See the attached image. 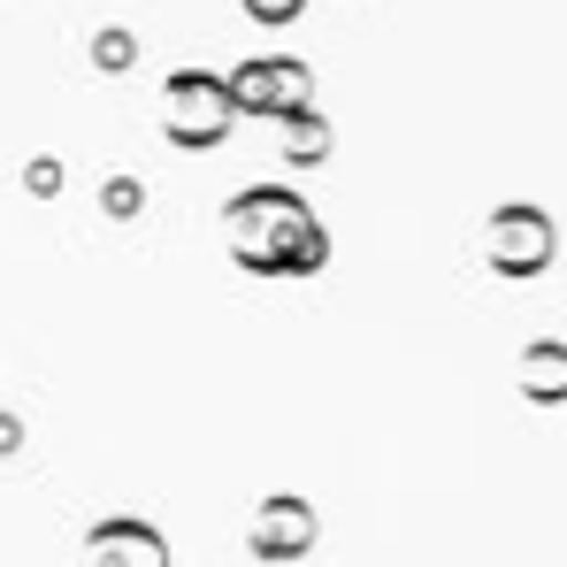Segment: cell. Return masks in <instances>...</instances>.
<instances>
[{
	"mask_svg": "<svg viewBox=\"0 0 567 567\" xmlns=\"http://www.w3.org/2000/svg\"><path fill=\"white\" fill-rule=\"evenodd\" d=\"M230 107H238V115H299V107H307V70H299V62H277V54H269V62H246V70H238V78H230Z\"/></svg>",
	"mask_w": 567,
	"mask_h": 567,
	"instance_id": "obj_6",
	"label": "cell"
},
{
	"mask_svg": "<svg viewBox=\"0 0 567 567\" xmlns=\"http://www.w3.org/2000/svg\"><path fill=\"white\" fill-rule=\"evenodd\" d=\"M230 85L223 78H207V70H185V78H169V146H185V154H207V146H223L230 138Z\"/></svg>",
	"mask_w": 567,
	"mask_h": 567,
	"instance_id": "obj_4",
	"label": "cell"
},
{
	"mask_svg": "<svg viewBox=\"0 0 567 567\" xmlns=\"http://www.w3.org/2000/svg\"><path fill=\"white\" fill-rule=\"evenodd\" d=\"M78 567H169V537L154 522H138V514H107V522L85 529Z\"/></svg>",
	"mask_w": 567,
	"mask_h": 567,
	"instance_id": "obj_5",
	"label": "cell"
},
{
	"mask_svg": "<svg viewBox=\"0 0 567 567\" xmlns=\"http://www.w3.org/2000/svg\"><path fill=\"white\" fill-rule=\"evenodd\" d=\"M131 54H138V47H131V31H100V47H93L100 70H131Z\"/></svg>",
	"mask_w": 567,
	"mask_h": 567,
	"instance_id": "obj_11",
	"label": "cell"
},
{
	"mask_svg": "<svg viewBox=\"0 0 567 567\" xmlns=\"http://www.w3.org/2000/svg\"><path fill=\"white\" fill-rule=\"evenodd\" d=\"M322 545V514H315V498H299V491H269L261 506H254V522H246V553L254 560H307Z\"/></svg>",
	"mask_w": 567,
	"mask_h": 567,
	"instance_id": "obj_3",
	"label": "cell"
},
{
	"mask_svg": "<svg viewBox=\"0 0 567 567\" xmlns=\"http://www.w3.org/2000/svg\"><path fill=\"white\" fill-rule=\"evenodd\" d=\"M284 162H291V169H322V162H330V123H322L315 107L284 115Z\"/></svg>",
	"mask_w": 567,
	"mask_h": 567,
	"instance_id": "obj_8",
	"label": "cell"
},
{
	"mask_svg": "<svg viewBox=\"0 0 567 567\" xmlns=\"http://www.w3.org/2000/svg\"><path fill=\"white\" fill-rule=\"evenodd\" d=\"M223 230H230V261L246 277H322V261H330L322 215L307 207V192H291V185L238 192L223 207Z\"/></svg>",
	"mask_w": 567,
	"mask_h": 567,
	"instance_id": "obj_1",
	"label": "cell"
},
{
	"mask_svg": "<svg viewBox=\"0 0 567 567\" xmlns=\"http://www.w3.org/2000/svg\"><path fill=\"white\" fill-rule=\"evenodd\" d=\"M23 192H31V199H54V192H62V162H54V154H39V162L23 169Z\"/></svg>",
	"mask_w": 567,
	"mask_h": 567,
	"instance_id": "obj_10",
	"label": "cell"
},
{
	"mask_svg": "<svg viewBox=\"0 0 567 567\" xmlns=\"http://www.w3.org/2000/svg\"><path fill=\"white\" fill-rule=\"evenodd\" d=\"M553 261H560V223H553L537 199L491 207V223H483V269H491V277L498 284H537Z\"/></svg>",
	"mask_w": 567,
	"mask_h": 567,
	"instance_id": "obj_2",
	"label": "cell"
},
{
	"mask_svg": "<svg viewBox=\"0 0 567 567\" xmlns=\"http://www.w3.org/2000/svg\"><path fill=\"white\" fill-rule=\"evenodd\" d=\"M246 8H254L261 23H291V16H299V0H246Z\"/></svg>",
	"mask_w": 567,
	"mask_h": 567,
	"instance_id": "obj_13",
	"label": "cell"
},
{
	"mask_svg": "<svg viewBox=\"0 0 567 567\" xmlns=\"http://www.w3.org/2000/svg\"><path fill=\"white\" fill-rule=\"evenodd\" d=\"M514 383H522V399H529V406H567V346H560V338L522 346Z\"/></svg>",
	"mask_w": 567,
	"mask_h": 567,
	"instance_id": "obj_7",
	"label": "cell"
},
{
	"mask_svg": "<svg viewBox=\"0 0 567 567\" xmlns=\"http://www.w3.org/2000/svg\"><path fill=\"white\" fill-rule=\"evenodd\" d=\"M138 207H146V185H138V177H107V185H100V215H107V223H131Z\"/></svg>",
	"mask_w": 567,
	"mask_h": 567,
	"instance_id": "obj_9",
	"label": "cell"
},
{
	"mask_svg": "<svg viewBox=\"0 0 567 567\" xmlns=\"http://www.w3.org/2000/svg\"><path fill=\"white\" fill-rule=\"evenodd\" d=\"M16 453H23V414L0 406V461H16Z\"/></svg>",
	"mask_w": 567,
	"mask_h": 567,
	"instance_id": "obj_12",
	"label": "cell"
}]
</instances>
